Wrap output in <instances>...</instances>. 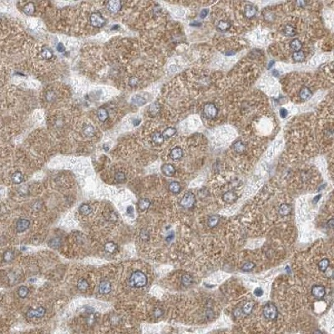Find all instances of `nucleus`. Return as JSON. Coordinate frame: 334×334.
Instances as JSON below:
<instances>
[{
    "label": "nucleus",
    "instance_id": "nucleus-47",
    "mask_svg": "<svg viewBox=\"0 0 334 334\" xmlns=\"http://www.w3.org/2000/svg\"><path fill=\"white\" fill-rule=\"evenodd\" d=\"M263 17L265 20H267V21H273L275 19V14L272 13V12L267 11L266 13L263 14Z\"/></svg>",
    "mask_w": 334,
    "mask_h": 334
},
{
    "label": "nucleus",
    "instance_id": "nucleus-54",
    "mask_svg": "<svg viewBox=\"0 0 334 334\" xmlns=\"http://www.w3.org/2000/svg\"><path fill=\"white\" fill-rule=\"evenodd\" d=\"M233 313H234V316H235V317H236V318H239V317H241V316H242V314L243 313V312H242V308H236V309L233 312Z\"/></svg>",
    "mask_w": 334,
    "mask_h": 334
},
{
    "label": "nucleus",
    "instance_id": "nucleus-61",
    "mask_svg": "<svg viewBox=\"0 0 334 334\" xmlns=\"http://www.w3.org/2000/svg\"><path fill=\"white\" fill-rule=\"evenodd\" d=\"M274 60H272V62H270V64H269V65H268V69H270L272 68V66L274 65Z\"/></svg>",
    "mask_w": 334,
    "mask_h": 334
},
{
    "label": "nucleus",
    "instance_id": "nucleus-30",
    "mask_svg": "<svg viewBox=\"0 0 334 334\" xmlns=\"http://www.w3.org/2000/svg\"><path fill=\"white\" fill-rule=\"evenodd\" d=\"M283 33H284L285 35L288 36V37H292V36L296 34V29H294L293 26L287 24L283 28Z\"/></svg>",
    "mask_w": 334,
    "mask_h": 334
},
{
    "label": "nucleus",
    "instance_id": "nucleus-13",
    "mask_svg": "<svg viewBox=\"0 0 334 334\" xmlns=\"http://www.w3.org/2000/svg\"><path fill=\"white\" fill-rule=\"evenodd\" d=\"M161 171L165 176L171 177L173 176L176 173V169H175L174 166L171 164H165L161 167Z\"/></svg>",
    "mask_w": 334,
    "mask_h": 334
},
{
    "label": "nucleus",
    "instance_id": "nucleus-52",
    "mask_svg": "<svg viewBox=\"0 0 334 334\" xmlns=\"http://www.w3.org/2000/svg\"><path fill=\"white\" fill-rule=\"evenodd\" d=\"M163 310L162 309H160V308H156V309L155 310V312H154V316H155V318H160V317H161V316L163 315Z\"/></svg>",
    "mask_w": 334,
    "mask_h": 334
},
{
    "label": "nucleus",
    "instance_id": "nucleus-25",
    "mask_svg": "<svg viewBox=\"0 0 334 334\" xmlns=\"http://www.w3.org/2000/svg\"><path fill=\"white\" fill-rule=\"evenodd\" d=\"M23 12L27 15H32L35 12V5L33 3H28L23 8Z\"/></svg>",
    "mask_w": 334,
    "mask_h": 334
},
{
    "label": "nucleus",
    "instance_id": "nucleus-33",
    "mask_svg": "<svg viewBox=\"0 0 334 334\" xmlns=\"http://www.w3.org/2000/svg\"><path fill=\"white\" fill-rule=\"evenodd\" d=\"M182 285L185 287H189L193 283V278L190 274H184L181 277Z\"/></svg>",
    "mask_w": 334,
    "mask_h": 334
},
{
    "label": "nucleus",
    "instance_id": "nucleus-7",
    "mask_svg": "<svg viewBox=\"0 0 334 334\" xmlns=\"http://www.w3.org/2000/svg\"><path fill=\"white\" fill-rule=\"evenodd\" d=\"M312 294L315 296L316 298L321 299L325 296L326 295V290L323 286L316 285L312 288Z\"/></svg>",
    "mask_w": 334,
    "mask_h": 334
},
{
    "label": "nucleus",
    "instance_id": "nucleus-40",
    "mask_svg": "<svg viewBox=\"0 0 334 334\" xmlns=\"http://www.w3.org/2000/svg\"><path fill=\"white\" fill-rule=\"evenodd\" d=\"M160 105L158 103H154L152 104L151 105L149 106V113L151 115H155L157 114L159 112H160Z\"/></svg>",
    "mask_w": 334,
    "mask_h": 334
},
{
    "label": "nucleus",
    "instance_id": "nucleus-46",
    "mask_svg": "<svg viewBox=\"0 0 334 334\" xmlns=\"http://www.w3.org/2000/svg\"><path fill=\"white\" fill-rule=\"evenodd\" d=\"M86 322H87L89 326H93V325L95 324V322H96V318H95V315L93 313V312L89 313V315H88V317H87V319H86Z\"/></svg>",
    "mask_w": 334,
    "mask_h": 334
},
{
    "label": "nucleus",
    "instance_id": "nucleus-15",
    "mask_svg": "<svg viewBox=\"0 0 334 334\" xmlns=\"http://www.w3.org/2000/svg\"><path fill=\"white\" fill-rule=\"evenodd\" d=\"M170 156H171L172 160H180L183 156V149L180 147H176L174 149H171V153H170Z\"/></svg>",
    "mask_w": 334,
    "mask_h": 334
},
{
    "label": "nucleus",
    "instance_id": "nucleus-17",
    "mask_svg": "<svg viewBox=\"0 0 334 334\" xmlns=\"http://www.w3.org/2000/svg\"><path fill=\"white\" fill-rule=\"evenodd\" d=\"M104 248H105V251L107 253L114 254V253L116 252L117 250H118V246H117L116 243H114V242H109L105 243Z\"/></svg>",
    "mask_w": 334,
    "mask_h": 334
},
{
    "label": "nucleus",
    "instance_id": "nucleus-39",
    "mask_svg": "<svg viewBox=\"0 0 334 334\" xmlns=\"http://www.w3.org/2000/svg\"><path fill=\"white\" fill-rule=\"evenodd\" d=\"M14 252H13V251L8 250V251H6L5 252L3 253V261H6V262H9V261H13V260H14Z\"/></svg>",
    "mask_w": 334,
    "mask_h": 334
},
{
    "label": "nucleus",
    "instance_id": "nucleus-18",
    "mask_svg": "<svg viewBox=\"0 0 334 334\" xmlns=\"http://www.w3.org/2000/svg\"><path fill=\"white\" fill-rule=\"evenodd\" d=\"M231 23L229 22L228 20H220L216 25V29L220 32H225V31H227L231 28Z\"/></svg>",
    "mask_w": 334,
    "mask_h": 334
},
{
    "label": "nucleus",
    "instance_id": "nucleus-62",
    "mask_svg": "<svg viewBox=\"0 0 334 334\" xmlns=\"http://www.w3.org/2000/svg\"><path fill=\"white\" fill-rule=\"evenodd\" d=\"M140 120H136L134 121V125H138L139 124H140Z\"/></svg>",
    "mask_w": 334,
    "mask_h": 334
},
{
    "label": "nucleus",
    "instance_id": "nucleus-48",
    "mask_svg": "<svg viewBox=\"0 0 334 334\" xmlns=\"http://www.w3.org/2000/svg\"><path fill=\"white\" fill-rule=\"evenodd\" d=\"M140 238H141L142 241H144V242L148 241V240L149 239V231H147V230H142V231H140Z\"/></svg>",
    "mask_w": 334,
    "mask_h": 334
},
{
    "label": "nucleus",
    "instance_id": "nucleus-50",
    "mask_svg": "<svg viewBox=\"0 0 334 334\" xmlns=\"http://www.w3.org/2000/svg\"><path fill=\"white\" fill-rule=\"evenodd\" d=\"M106 219L109 220H111V221H114V220H116L117 219V216H116V215L114 214V212H108L107 216H106Z\"/></svg>",
    "mask_w": 334,
    "mask_h": 334
},
{
    "label": "nucleus",
    "instance_id": "nucleus-23",
    "mask_svg": "<svg viewBox=\"0 0 334 334\" xmlns=\"http://www.w3.org/2000/svg\"><path fill=\"white\" fill-rule=\"evenodd\" d=\"M97 116L101 122H105L109 117V113L107 111V109L105 108H100V109H99L98 112H97Z\"/></svg>",
    "mask_w": 334,
    "mask_h": 334
},
{
    "label": "nucleus",
    "instance_id": "nucleus-14",
    "mask_svg": "<svg viewBox=\"0 0 334 334\" xmlns=\"http://www.w3.org/2000/svg\"><path fill=\"white\" fill-rule=\"evenodd\" d=\"M312 96V90H310L308 87H302L299 91V97L302 100H309L311 97Z\"/></svg>",
    "mask_w": 334,
    "mask_h": 334
},
{
    "label": "nucleus",
    "instance_id": "nucleus-1",
    "mask_svg": "<svg viewBox=\"0 0 334 334\" xmlns=\"http://www.w3.org/2000/svg\"><path fill=\"white\" fill-rule=\"evenodd\" d=\"M147 283H148V278L146 275L140 271L134 272L130 277V284L133 287H144L147 285Z\"/></svg>",
    "mask_w": 334,
    "mask_h": 334
},
{
    "label": "nucleus",
    "instance_id": "nucleus-5",
    "mask_svg": "<svg viewBox=\"0 0 334 334\" xmlns=\"http://www.w3.org/2000/svg\"><path fill=\"white\" fill-rule=\"evenodd\" d=\"M90 22L93 27L102 28L105 24L106 21L100 13H93L90 17Z\"/></svg>",
    "mask_w": 334,
    "mask_h": 334
},
{
    "label": "nucleus",
    "instance_id": "nucleus-3",
    "mask_svg": "<svg viewBox=\"0 0 334 334\" xmlns=\"http://www.w3.org/2000/svg\"><path fill=\"white\" fill-rule=\"evenodd\" d=\"M195 203H196V196L191 192H187L186 194H185L180 202V206L185 209L192 208Z\"/></svg>",
    "mask_w": 334,
    "mask_h": 334
},
{
    "label": "nucleus",
    "instance_id": "nucleus-53",
    "mask_svg": "<svg viewBox=\"0 0 334 334\" xmlns=\"http://www.w3.org/2000/svg\"><path fill=\"white\" fill-rule=\"evenodd\" d=\"M126 212H127V215L129 216H131V217H133L134 216V208L131 206H130V207H127V209H126Z\"/></svg>",
    "mask_w": 334,
    "mask_h": 334
},
{
    "label": "nucleus",
    "instance_id": "nucleus-32",
    "mask_svg": "<svg viewBox=\"0 0 334 334\" xmlns=\"http://www.w3.org/2000/svg\"><path fill=\"white\" fill-rule=\"evenodd\" d=\"M253 307H254V302H253V301H248L242 308V312H243V313L246 314V315H249V314H251L252 312Z\"/></svg>",
    "mask_w": 334,
    "mask_h": 334
},
{
    "label": "nucleus",
    "instance_id": "nucleus-41",
    "mask_svg": "<svg viewBox=\"0 0 334 334\" xmlns=\"http://www.w3.org/2000/svg\"><path fill=\"white\" fill-rule=\"evenodd\" d=\"M114 179L116 180V182L118 183H123V182L125 181L126 180V176L124 172L122 171H118L114 175Z\"/></svg>",
    "mask_w": 334,
    "mask_h": 334
},
{
    "label": "nucleus",
    "instance_id": "nucleus-37",
    "mask_svg": "<svg viewBox=\"0 0 334 334\" xmlns=\"http://www.w3.org/2000/svg\"><path fill=\"white\" fill-rule=\"evenodd\" d=\"M219 220H220V218H219L218 216H216V215L212 216H210L209 219H208V225H209L211 228L216 227V226L218 225Z\"/></svg>",
    "mask_w": 334,
    "mask_h": 334
},
{
    "label": "nucleus",
    "instance_id": "nucleus-31",
    "mask_svg": "<svg viewBox=\"0 0 334 334\" xmlns=\"http://www.w3.org/2000/svg\"><path fill=\"white\" fill-rule=\"evenodd\" d=\"M90 285H89V283L85 279H79L77 283V287L79 290H80L81 292H85L87 291V289L89 288Z\"/></svg>",
    "mask_w": 334,
    "mask_h": 334
},
{
    "label": "nucleus",
    "instance_id": "nucleus-28",
    "mask_svg": "<svg viewBox=\"0 0 334 334\" xmlns=\"http://www.w3.org/2000/svg\"><path fill=\"white\" fill-rule=\"evenodd\" d=\"M305 58H306L305 53L303 51H301V50L294 52L293 55H292V59H293L295 62H302L305 60Z\"/></svg>",
    "mask_w": 334,
    "mask_h": 334
},
{
    "label": "nucleus",
    "instance_id": "nucleus-35",
    "mask_svg": "<svg viewBox=\"0 0 334 334\" xmlns=\"http://www.w3.org/2000/svg\"><path fill=\"white\" fill-rule=\"evenodd\" d=\"M79 211L82 215H84V216H88V215H90V213L92 212V208L90 207V205H87V204H82L81 206L79 207Z\"/></svg>",
    "mask_w": 334,
    "mask_h": 334
},
{
    "label": "nucleus",
    "instance_id": "nucleus-55",
    "mask_svg": "<svg viewBox=\"0 0 334 334\" xmlns=\"http://www.w3.org/2000/svg\"><path fill=\"white\" fill-rule=\"evenodd\" d=\"M287 110L285 108H282V109H280V115H281L282 118H286V117L287 116Z\"/></svg>",
    "mask_w": 334,
    "mask_h": 334
},
{
    "label": "nucleus",
    "instance_id": "nucleus-21",
    "mask_svg": "<svg viewBox=\"0 0 334 334\" xmlns=\"http://www.w3.org/2000/svg\"><path fill=\"white\" fill-rule=\"evenodd\" d=\"M82 131L85 137H92L95 135V128L90 125H84Z\"/></svg>",
    "mask_w": 334,
    "mask_h": 334
},
{
    "label": "nucleus",
    "instance_id": "nucleus-60",
    "mask_svg": "<svg viewBox=\"0 0 334 334\" xmlns=\"http://www.w3.org/2000/svg\"><path fill=\"white\" fill-rule=\"evenodd\" d=\"M327 225H329L330 228H332V227H333V219H331V220H329L328 223H327Z\"/></svg>",
    "mask_w": 334,
    "mask_h": 334
},
{
    "label": "nucleus",
    "instance_id": "nucleus-59",
    "mask_svg": "<svg viewBox=\"0 0 334 334\" xmlns=\"http://www.w3.org/2000/svg\"><path fill=\"white\" fill-rule=\"evenodd\" d=\"M321 195H318V196H317L316 197H314V199H313V203L316 204V203H318V201H319V199L321 198Z\"/></svg>",
    "mask_w": 334,
    "mask_h": 334
},
{
    "label": "nucleus",
    "instance_id": "nucleus-34",
    "mask_svg": "<svg viewBox=\"0 0 334 334\" xmlns=\"http://www.w3.org/2000/svg\"><path fill=\"white\" fill-rule=\"evenodd\" d=\"M145 103H146L145 99L143 98L142 96H140V95H136L132 98V104L135 105L141 106L144 105Z\"/></svg>",
    "mask_w": 334,
    "mask_h": 334
},
{
    "label": "nucleus",
    "instance_id": "nucleus-20",
    "mask_svg": "<svg viewBox=\"0 0 334 334\" xmlns=\"http://www.w3.org/2000/svg\"><path fill=\"white\" fill-rule=\"evenodd\" d=\"M233 149L237 154H242L246 150V145L242 140H237L234 143Z\"/></svg>",
    "mask_w": 334,
    "mask_h": 334
},
{
    "label": "nucleus",
    "instance_id": "nucleus-58",
    "mask_svg": "<svg viewBox=\"0 0 334 334\" xmlns=\"http://www.w3.org/2000/svg\"><path fill=\"white\" fill-rule=\"evenodd\" d=\"M173 238H174V233H173V232H171V233L167 237H166V241H167V242H171V240L173 239Z\"/></svg>",
    "mask_w": 334,
    "mask_h": 334
},
{
    "label": "nucleus",
    "instance_id": "nucleus-9",
    "mask_svg": "<svg viewBox=\"0 0 334 334\" xmlns=\"http://www.w3.org/2000/svg\"><path fill=\"white\" fill-rule=\"evenodd\" d=\"M110 292H111V284L109 281H107V280L101 281L99 285V292L103 295H105V294H109Z\"/></svg>",
    "mask_w": 334,
    "mask_h": 334
},
{
    "label": "nucleus",
    "instance_id": "nucleus-2",
    "mask_svg": "<svg viewBox=\"0 0 334 334\" xmlns=\"http://www.w3.org/2000/svg\"><path fill=\"white\" fill-rule=\"evenodd\" d=\"M263 316L266 320H276L278 316V311H277V307L271 302L265 305L263 307Z\"/></svg>",
    "mask_w": 334,
    "mask_h": 334
},
{
    "label": "nucleus",
    "instance_id": "nucleus-26",
    "mask_svg": "<svg viewBox=\"0 0 334 334\" xmlns=\"http://www.w3.org/2000/svg\"><path fill=\"white\" fill-rule=\"evenodd\" d=\"M301 47H302V44H301V41L297 39V38H295V39L290 42V48L292 50H294V52L300 51L301 49Z\"/></svg>",
    "mask_w": 334,
    "mask_h": 334
},
{
    "label": "nucleus",
    "instance_id": "nucleus-57",
    "mask_svg": "<svg viewBox=\"0 0 334 334\" xmlns=\"http://www.w3.org/2000/svg\"><path fill=\"white\" fill-rule=\"evenodd\" d=\"M207 14H208V10L207 9H203L202 11L201 12V19H204V18H206V17L207 16Z\"/></svg>",
    "mask_w": 334,
    "mask_h": 334
},
{
    "label": "nucleus",
    "instance_id": "nucleus-24",
    "mask_svg": "<svg viewBox=\"0 0 334 334\" xmlns=\"http://www.w3.org/2000/svg\"><path fill=\"white\" fill-rule=\"evenodd\" d=\"M11 180L14 184H20V183H22V182L24 181V175H23L21 172L17 171V172L13 174V176H12L11 177Z\"/></svg>",
    "mask_w": 334,
    "mask_h": 334
},
{
    "label": "nucleus",
    "instance_id": "nucleus-43",
    "mask_svg": "<svg viewBox=\"0 0 334 334\" xmlns=\"http://www.w3.org/2000/svg\"><path fill=\"white\" fill-rule=\"evenodd\" d=\"M256 266L255 263L254 262H252V261H248V262H246V263L242 266V270L243 272H248L252 271L254 267Z\"/></svg>",
    "mask_w": 334,
    "mask_h": 334
},
{
    "label": "nucleus",
    "instance_id": "nucleus-29",
    "mask_svg": "<svg viewBox=\"0 0 334 334\" xmlns=\"http://www.w3.org/2000/svg\"><path fill=\"white\" fill-rule=\"evenodd\" d=\"M176 133V130L175 128L168 127L164 130V131L162 132V135H163L165 139H169L171 138L172 136H174Z\"/></svg>",
    "mask_w": 334,
    "mask_h": 334
},
{
    "label": "nucleus",
    "instance_id": "nucleus-42",
    "mask_svg": "<svg viewBox=\"0 0 334 334\" xmlns=\"http://www.w3.org/2000/svg\"><path fill=\"white\" fill-rule=\"evenodd\" d=\"M60 245H61V239L60 237H55L50 240L49 242V247L51 248H58L60 247Z\"/></svg>",
    "mask_w": 334,
    "mask_h": 334
},
{
    "label": "nucleus",
    "instance_id": "nucleus-56",
    "mask_svg": "<svg viewBox=\"0 0 334 334\" xmlns=\"http://www.w3.org/2000/svg\"><path fill=\"white\" fill-rule=\"evenodd\" d=\"M57 50L59 52H60V53H63V52L65 51V47L64 46V44H63L62 43H60V44H58L57 45Z\"/></svg>",
    "mask_w": 334,
    "mask_h": 334
},
{
    "label": "nucleus",
    "instance_id": "nucleus-19",
    "mask_svg": "<svg viewBox=\"0 0 334 334\" xmlns=\"http://www.w3.org/2000/svg\"><path fill=\"white\" fill-rule=\"evenodd\" d=\"M150 204H151V202H150L149 199L143 198L141 199V200H140V201L138 202L139 211H140V212L146 211L149 207V206H150Z\"/></svg>",
    "mask_w": 334,
    "mask_h": 334
},
{
    "label": "nucleus",
    "instance_id": "nucleus-27",
    "mask_svg": "<svg viewBox=\"0 0 334 334\" xmlns=\"http://www.w3.org/2000/svg\"><path fill=\"white\" fill-rule=\"evenodd\" d=\"M41 56H42V58H43L44 60H51L52 58H53V53H52V51L50 50V49L47 48V47H44V48H42V49H41Z\"/></svg>",
    "mask_w": 334,
    "mask_h": 334
},
{
    "label": "nucleus",
    "instance_id": "nucleus-10",
    "mask_svg": "<svg viewBox=\"0 0 334 334\" xmlns=\"http://www.w3.org/2000/svg\"><path fill=\"white\" fill-rule=\"evenodd\" d=\"M257 9L252 4H247L244 8V15L247 19H252L256 16Z\"/></svg>",
    "mask_w": 334,
    "mask_h": 334
},
{
    "label": "nucleus",
    "instance_id": "nucleus-44",
    "mask_svg": "<svg viewBox=\"0 0 334 334\" xmlns=\"http://www.w3.org/2000/svg\"><path fill=\"white\" fill-rule=\"evenodd\" d=\"M29 292V291L28 287H26L24 286L20 287L19 288V290H18V294H19V296H20L21 298H25V297L28 296Z\"/></svg>",
    "mask_w": 334,
    "mask_h": 334
},
{
    "label": "nucleus",
    "instance_id": "nucleus-12",
    "mask_svg": "<svg viewBox=\"0 0 334 334\" xmlns=\"http://www.w3.org/2000/svg\"><path fill=\"white\" fill-rule=\"evenodd\" d=\"M30 222L27 219H20L17 221L16 229L18 232H24L29 227Z\"/></svg>",
    "mask_w": 334,
    "mask_h": 334
},
{
    "label": "nucleus",
    "instance_id": "nucleus-8",
    "mask_svg": "<svg viewBox=\"0 0 334 334\" xmlns=\"http://www.w3.org/2000/svg\"><path fill=\"white\" fill-rule=\"evenodd\" d=\"M122 7V3L120 1H109L107 3V8L112 14H116L120 11Z\"/></svg>",
    "mask_w": 334,
    "mask_h": 334
},
{
    "label": "nucleus",
    "instance_id": "nucleus-11",
    "mask_svg": "<svg viewBox=\"0 0 334 334\" xmlns=\"http://www.w3.org/2000/svg\"><path fill=\"white\" fill-rule=\"evenodd\" d=\"M237 199H238V196L232 190H228L222 195V200L228 204L233 203Z\"/></svg>",
    "mask_w": 334,
    "mask_h": 334
},
{
    "label": "nucleus",
    "instance_id": "nucleus-38",
    "mask_svg": "<svg viewBox=\"0 0 334 334\" xmlns=\"http://www.w3.org/2000/svg\"><path fill=\"white\" fill-rule=\"evenodd\" d=\"M329 265H330V261H329L328 259H323L322 261H320L318 262V267L320 269L321 272H326L327 269L328 268Z\"/></svg>",
    "mask_w": 334,
    "mask_h": 334
},
{
    "label": "nucleus",
    "instance_id": "nucleus-51",
    "mask_svg": "<svg viewBox=\"0 0 334 334\" xmlns=\"http://www.w3.org/2000/svg\"><path fill=\"white\" fill-rule=\"evenodd\" d=\"M253 293H254V295H255L256 296L260 297V296L263 295V290H262L261 287H256L255 290H254V292H253Z\"/></svg>",
    "mask_w": 334,
    "mask_h": 334
},
{
    "label": "nucleus",
    "instance_id": "nucleus-4",
    "mask_svg": "<svg viewBox=\"0 0 334 334\" xmlns=\"http://www.w3.org/2000/svg\"><path fill=\"white\" fill-rule=\"evenodd\" d=\"M203 114L207 119H214L218 114V109L213 103H207L204 105Z\"/></svg>",
    "mask_w": 334,
    "mask_h": 334
},
{
    "label": "nucleus",
    "instance_id": "nucleus-36",
    "mask_svg": "<svg viewBox=\"0 0 334 334\" xmlns=\"http://www.w3.org/2000/svg\"><path fill=\"white\" fill-rule=\"evenodd\" d=\"M152 140L156 145H161L165 140V138H164L162 133L156 132L152 136Z\"/></svg>",
    "mask_w": 334,
    "mask_h": 334
},
{
    "label": "nucleus",
    "instance_id": "nucleus-16",
    "mask_svg": "<svg viewBox=\"0 0 334 334\" xmlns=\"http://www.w3.org/2000/svg\"><path fill=\"white\" fill-rule=\"evenodd\" d=\"M292 212V207L289 204L283 203L279 207V214L283 216H287L291 214Z\"/></svg>",
    "mask_w": 334,
    "mask_h": 334
},
{
    "label": "nucleus",
    "instance_id": "nucleus-45",
    "mask_svg": "<svg viewBox=\"0 0 334 334\" xmlns=\"http://www.w3.org/2000/svg\"><path fill=\"white\" fill-rule=\"evenodd\" d=\"M56 98H57V96H56V94H55L54 91L49 90V91L47 92L46 100L49 101V102H54V101L56 100Z\"/></svg>",
    "mask_w": 334,
    "mask_h": 334
},
{
    "label": "nucleus",
    "instance_id": "nucleus-49",
    "mask_svg": "<svg viewBox=\"0 0 334 334\" xmlns=\"http://www.w3.org/2000/svg\"><path fill=\"white\" fill-rule=\"evenodd\" d=\"M138 79L136 78V77H131V78H130V79H129V84H130V86H131V87L136 86V85L138 84Z\"/></svg>",
    "mask_w": 334,
    "mask_h": 334
},
{
    "label": "nucleus",
    "instance_id": "nucleus-22",
    "mask_svg": "<svg viewBox=\"0 0 334 334\" xmlns=\"http://www.w3.org/2000/svg\"><path fill=\"white\" fill-rule=\"evenodd\" d=\"M169 190L170 191L174 194H179L181 190V186H180V184L179 182L177 181H172L169 185Z\"/></svg>",
    "mask_w": 334,
    "mask_h": 334
},
{
    "label": "nucleus",
    "instance_id": "nucleus-6",
    "mask_svg": "<svg viewBox=\"0 0 334 334\" xmlns=\"http://www.w3.org/2000/svg\"><path fill=\"white\" fill-rule=\"evenodd\" d=\"M46 312V310L43 307H38L37 309L29 308L26 312V317L28 318H43Z\"/></svg>",
    "mask_w": 334,
    "mask_h": 334
}]
</instances>
